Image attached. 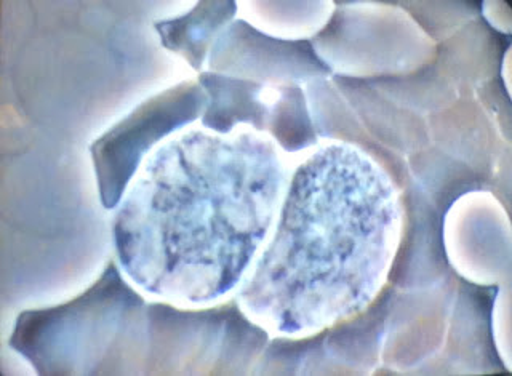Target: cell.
Instances as JSON below:
<instances>
[{
  "instance_id": "obj_1",
  "label": "cell",
  "mask_w": 512,
  "mask_h": 376,
  "mask_svg": "<svg viewBox=\"0 0 512 376\" xmlns=\"http://www.w3.org/2000/svg\"><path fill=\"white\" fill-rule=\"evenodd\" d=\"M140 298L124 284L114 263L84 295L45 311L21 314L10 346L40 375L90 373L96 359L116 346V328Z\"/></svg>"
},
{
  "instance_id": "obj_2",
  "label": "cell",
  "mask_w": 512,
  "mask_h": 376,
  "mask_svg": "<svg viewBox=\"0 0 512 376\" xmlns=\"http://www.w3.org/2000/svg\"><path fill=\"white\" fill-rule=\"evenodd\" d=\"M200 103L199 88H178L136 109L92 144L90 152L104 207L119 204L144 152L160 136L194 119Z\"/></svg>"
},
{
  "instance_id": "obj_3",
  "label": "cell",
  "mask_w": 512,
  "mask_h": 376,
  "mask_svg": "<svg viewBox=\"0 0 512 376\" xmlns=\"http://www.w3.org/2000/svg\"><path fill=\"white\" fill-rule=\"evenodd\" d=\"M232 15H234V4L207 2V4H199L194 12L180 20L157 24V31L160 32L168 48L183 52L188 56L192 66L199 68L207 47V40Z\"/></svg>"
},
{
  "instance_id": "obj_4",
  "label": "cell",
  "mask_w": 512,
  "mask_h": 376,
  "mask_svg": "<svg viewBox=\"0 0 512 376\" xmlns=\"http://www.w3.org/2000/svg\"><path fill=\"white\" fill-rule=\"evenodd\" d=\"M202 82L212 96L204 117L205 125L220 132H228L237 120L261 125L266 109L255 100L258 85L221 76H202Z\"/></svg>"
},
{
  "instance_id": "obj_5",
  "label": "cell",
  "mask_w": 512,
  "mask_h": 376,
  "mask_svg": "<svg viewBox=\"0 0 512 376\" xmlns=\"http://www.w3.org/2000/svg\"><path fill=\"white\" fill-rule=\"evenodd\" d=\"M272 132L287 149L303 148L314 143V133L309 124L300 90H285V98L277 106Z\"/></svg>"
}]
</instances>
